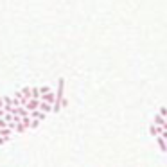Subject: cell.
<instances>
[{
  "label": "cell",
  "mask_w": 167,
  "mask_h": 167,
  "mask_svg": "<svg viewBox=\"0 0 167 167\" xmlns=\"http://www.w3.org/2000/svg\"><path fill=\"white\" fill-rule=\"evenodd\" d=\"M162 131H164L162 126H156V124H153V122H151V126H149V133H151L153 137H160V135H162Z\"/></svg>",
  "instance_id": "cell-1"
},
{
  "label": "cell",
  "mask_w": 167,
  "mask_h": 167,
  "mask_svg": "<svg viewBox=\"0 0 167 167\" xmlns=\"http://www.w3.org/2000/svg\"><path fill=\"white\" fill-rule=\"evenodd\" d=\"M156 144H158V148L162 153H167V140L164 137H156Z\"/></svg>",
  "instance_id": "cell-2"
},
{
  "label": "cell",
  "mask_w": 167,
  "mask_h": 167,
  "mask_svg": "<svg viewBox=\"0 0 167 167\" xmlns=\"http://www.w3.org/2000/svg\"><path fill=\"white\" fill-rule=\"evenodd\" d=\"M153 124H156V126H162V128H164V126H165V117H162L160 113H156V115H155V119H153Z\"/></svg>",
  "instance_id": "cell-3"
},
{
  "label": "cell",
  "mask_w": 167,
  "mask_h": 167,
  "mask_svg": "<svg viewBox=\"0 0 167 167\" xmlns=\"http://www.w3.org/2000/svg\"><path fill=\"white\" fill-rule=\"evenodd\" d=\"M40 110L43 111V113H50V111H54V110H52V104L43 103V101H41V104H40Z\"/></svg>",
  "instance_id": "cell-4"
},
{
  "label": "cell",
  "mask_w": 167,
  "mask_h": 167,
  "mask_svg": "<svg viewBox=\"0 0 167 167\" xmlns=\"http://www.w3.org/2000/svg\"><path fill=\"white\" fill-rule=\"evenodd\" d=\"M158 113H160L162 117H165V119H167V108H160V110H158Z\"/></svg>",
  "instance_id": "cell-5"
},
{
  "label": "cell",
  "mask_w": 167,
  "mask_h": 167,
  "mask_svg": "<svg viewBox=\"0 0 167 167\" xmlns=\"http://www.w3.org/2000/svg\"><path fill=\"white\" fill-rule=\"evenodd\" d=\"M160 137H164V138L167 140V130H164V131H162V135H160Z\"/></svg>",
  "instance_id": "cell-6"
}]
</instances>
